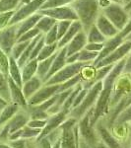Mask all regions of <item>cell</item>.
<instances>
[{
  "label": "cell",
  "instance_id": "ffe728a7",
  "mask_svg": "<svg viewBox=\"0 0 131 148\" xmlns=\"http://www.w3.org/2000/svg\"><path fill=\"white\" fill-rule=\"evenodd\" d=\"M42 86H44V82L37 75L34 76L33 78H31L30 80L24 82L22 86V91L26 100L28 101L33 95H35L37 93V91H39Z\"/></svg>",
  "mask_w": 131,
  "mask_h": 148
},
{
  "label": "cell",
  "instance_id": "30bf717a",
  "mask_svg": "<svg viewBox=\"0 0 131 148\" xmlns=\"http://www.w3.org/2000/svg\"><path fill=\"white\" fill-rule=\"evenodd\" d=\"M130 51H131V42L130 40H124L115 51H113L111 54H108L106 57H104V59L99 61L95 65V68H100L106 65H113V64L117 63L118 61L122 60L123 58H125Z\"/></svg>",
  "mask_w": 131,
  "mask_h": 148
},
{
  "label": "cell",
  "instance_id": "836d02e7",
  "mask_svg": "<svg viewBox=\"0 0 131 148\" xmlns=\"http://www.w3.org/2000/svg\"><path fill=\"white\" fill-rule=\"evenodd\" d=\"M21 0H0V13L16 11Z\"/></svg>",
  "mask_w": 131,
  "mask_h": 148
},
{
  "label": "cell",
  "instance_id": "bcb514c9",
  "mask_svg": "<svg viewBox=\"0 0 131 148\" xmlns=\"http://www.w3.org/2000/svg\"><path fill=\"white\" fill-rule=\"evenodd\" d=\"M87 92H88L87 88L83 87V89L81 90L79 93H78L77 96H76V98H75L74 103H73V106H72V109H75L76 107H78L81 104V103H82V101L84 100V98L86 96V94H87Z\"/></svg>",
  "mask_w": 131,
  "mask_h": 148
},
{
  "label": "cell",
  "instance_id": "003e7915",
  "mask_svg": "<svg viewBox=\"0 0 131 148\" xmlns=\"http://www.w3.org/2000/svg\"><path fill=\"white\" fill-rule=\"evenodd\" d=\"M0 127H1V126H0Z\"/></svg>",
  "mask_w": 131,
  "mask_h": 148
},
{
  "label": "cell",
  "instance_id": "f5cc1de1",
  "mask_svg": "<svg viewBox=\"0 0 131 148\" xmlns=\"http://www.w3.org/2000/svg\"><path fill=\"white\" fill-rule=\"evenodd\" d=\"M78 148H92L90 145H88L84 140L79 138V143H78Z\"/></svg>",
  "mask_w": 131,
  "mask_h": 148
},
{
  "label": "cell",
  "instance_id": "d4e9b609",
  "mask_svg": "<svg viewBox=\"0 0 131 148\" xmlns=\"http://www.w3.org/2000/svg\"><path fill=\"white\" fill-rule=\"evenodd\" d=\"M56 53H57V51L52 56L48 57V58H46V59H44V60L39 61V63H38L37 76L42 80L44 84V80H46L47 74H48L49 70H50L52 62H53L54 58H55V56H56Z\"/></svg>",
  "mask_w": 131,
  "mask_h": 148
},
{
  "label": "cell",
  "instance_id": "94428289",
  "mask_svg": "<svg viewBox=\"0 0 131 148\" xmlns=\"http://www.w3.org/2000/svg\"><path fill=\"white\" fill-rule=\"evenodd\" d=\"M5 106H6V105H2V104H0V112H1V110L3 109Z\"/></svg>",
  "mask_w": 131,
  "mask_h": 148
},
{
  "label": "cell",
  "instance_id": "e575fe53",
  "mask_svg": "<svg viewBox=\"0 0 131 148\" xmlns=\"http://www.w3.org/2000/svg\"><path fill=\"white\" fill-rule=\"evenodd\" d=\"M113 65H106V66H103V67H100V68H96L94 79H93V84H95L98 81H103L104 78L106 77V75L111 72Z\"/></svg>",
  "mask_w": 131,
  "mask_h": 148
},
{
  "label": "cell",
  "instance_id": "be15d7a7",
  "mask_svg": "<svg viewBox=\"0 0 131 148\" xmlns=\"http://www.w3.org/2000/svg\"><path fill=\"white\" fill-rule=\"evenodd\" d=\"M119 1L121 2V4H122V0H119Z\"/></svg>",
  "mask_w": 131,
  "mask_h": 148
},
{
  "label": "cell",
  "instance_id": "91938a15",
  "mask_svg": "<svg viewBox=\"0 0 131 148\" xmlns=\"http://www.w3.org/2000/svg\"><path fill=\"white\" fill-rule=\"evenodd\" d=\"M125 40H130V42H131V33H130L129 35H128V37L126 38V39H125Z\"/></svg>",
  "mask_w": 131,
  "mask_h": 148
},
{
  "label": "cell",
  "instance_id": "f907efd6",
  "mask_svg": "<svg viewBox=\"0 0 131 148\" xmlns=\"http://www.w3.org/2000/svg\"><path fill=\"white\" fill-rule=\"evenodd\" d=\"M78 57H79V52H78V53L72 54V56H67L66 62H67V64H72V63L78 62Z\"/></svg>",
  "mask_w": 131,
  "mask_h": 148
},
{
  "label": "cell",
  "instance_id": "f546056e",
  "mask_svg": "<svg viewBox=\"0 0 131 148\" xmlns=\"http://www.w3.org/2000/svg\"><path fill=\"white\" fill-rule=\"evenodd\" d=\"M57 51H58L57 42H56V44H52V45H44V47H42V51L40 52L39 56L37 57L38 61L44 60V59H46V58H48V57L52 56Z\"/></svg>",
  "mask_w": 131,
  "mask_h": 148
},
{
  "label": "cell",
  "instance_id": "b9f144b4",
  "mask_svg": "<svg viewBox=\"0 0 131 148\" xmlns=\"http://www.w3.org/2000/svg\"><path fill=\"white\" fill-rule=\"evenodd\" d=\"M44 42H46V45H52V44L58 42L56 25L54 26L53 28H51L46 34H44Z\"/></svg>",
  "mask_w": 131,
  "mask_h": 148
},
{
  "label": "cell",
  "instance_id": "2e32d148",
  "mask_svg": "<svg viewBox=\"0 0 131 148\" xmlns=\"http://www.w3.org/2000/svg\"><path fill=\"white\" fill-rule=\"evenodd\" d=\"M95 26L98 28V30L102 33V35H103L106 40L115 37V36L118 34V32H119V31L113 25V23H111L102 12L100 13V15L98 16L96 22H95Z\"/></svg>",
  "mask_w": 131,
  "mask_h": 148
},
{
  "label": "cell",
  "instance_id": "4fadbf2b",
  "mask_svg": "<svg viewBox=\"0 0 131 148\" xmlns=\"http://www.w3.org/2000/svg\"><path fill=\"white\" fill-rule=\"evenodd\" d=\"M95 128H96V131L100 137V140L104 145H106L108 148H123L117 138L111 132L109 128L104 125L102 120H99L95 123Z\"/></svg>",
  "mask_w": 131,
  "mask_h": 148
},
{
  "label": "cell",
  "instance_id": "ab89813d",
  "mask_svg": "<svg viewBox=\"0 0 131 148\" xmlns=\"http://www.w3.org/2000/svg\"><path fill=\"white\" fill-rule=\"evenodd\" d=\"M40 34H42V33H40V31L35 27L34 29H32V30L29 31V32L25 33V34H23L22 36H20V37L18 38V40H17V42H30V40H34L35 38H37L38 36L40 35Z\"/></svg>",
  "mask_w": 131,
  "mask_h": 148
},
{
  "label": "cell",
  "instance_id": "681fc988",
  "mask_svg": "<svg viewBox=\"0 0 131 148\" xmlns=\"http://www.w3.org/2000/svg\"><path fill=\"white\" fill-rule=\"evenodd\" d=\"M122 73L131 74V51H129V53L127 54V56L125 57V65H124V69H123Z\"/></svg>",
  "mask_w": 131,
  "mask_h": 148
},
{
  "label": "cell",
  "instance_id": "52a82bcc",
  "mask_svg": "<svg viewBox=\"0 0 131 148\" xmlns=\"http://www.w3.org/2000/svg\"><path fill=\"white\" fill-rule=\"evenodd\" d=\"M129 93H131V74L121 73L113 85V89L109 99L108 111Z\"/></svg>",
  "mask_w": 131,
  "mask_h": 148
},
{
  "label": "cell",
  "instance_id": "4dcf8cb0",
  "mask_svg": "<svg viewBox=\"0 0 131 148\" xmlns=\"http://www.w3.org/2000/svg\"><path fill=\"white\" fill-rule=\"evenodd\" d=\"M99 53L98 52H93L87 49H83L79 52V57H78V62L83 63H93L97 59Z\"/></svg>",
  "mask_w": 131,
  "mask_h": 148
},
{
  "label": "cell",
  "instance_id": "680465c9",
  "mask_svg": "<svg viewBox=\"0 0 131 148\" xmlns=\"http://www.w3.org/2000/svg\"><path fill=\"white\" fill-rule=\"evenodd\" d=\"M131 0H122V5H126L127 3H129Z\"/></svg>",
  "mask_w": 131,
  "mask_h": 148
},
{
  "label": "cell",
  "instance_id": "f6af8a7d",
  "mask_svg": "<svg viewBox=\"0 0 131 148\" xmlns=\"http://www.w3.org/2000/svg\"><path fill=\"white\" fill-rule=\"evenodd\" d=\"M46 120H30L28 121L27 125L30 126L32 128H35V130H40L46 126Z\"/></svg>",
  "mask_w": 131,
  "mask_h": 148
},
{
  "label": "cell",
  "instance_id": "5bb4252c",
  "mask_svg": "<svg viewBox=\"0 0 131 148\" xmlns=\"http://www.w3.org/2000/svg\"><path fill=\"white\" fill-rule=\"evenodd\" d=\"M60 85H44L37 91L35 95H33L28 100V106H38L42 103L47 101L54 95H56L59 91Z\"/></svg>",
  "mask_w": 131,
  "mask_h": 148
},
{
  "label": "cell",
  "instance_id": "db71d44e",
  "mask_svg": "<svg viewBox=\"0 0 131 148\" xmlns=\"http://www.w3.org/2000/svg\"><path fill=\"white\" fill-rule=\"evenodd\" d=\"M123 8H124V10L127 12L130 16L131 15V1L129 2V3L126 4V5H123Z\"/></svg>",
  "mask_w": 131,
  "mask_h": 148
},
{
  "label": "cell",
  "instance_id": "6f0895ef",
  "mask_svg": "<svg viewBox=\"0 0 131 148\" xmlns=\"http://www.w3.org/2000/svg\"><path fill=\"white\" fill-rule=\"evenodd\" d=\"M0 104H2V105H7L8 103H7V102L5 101V100L3 99V98L0 97Z\"/></svg>",
  "mask_w": 131,
  "mask_h": 148
},
{
  "label": "cell",
  "instance_id": "277c9868",
  "mask_svg": "<svg viewBox=\"0 0 131 148\" xmlns=\"http://www.w3.org/2000/svg\"><path fill=\"white\" fill-rule=\"evenodd\" d=\"M78 121L68 118L60 125V148H78L79 134L77 128Z\"/></svg>",
  "mask_w": 131,
  "mask_h": 148
},
{
  "label": "cell",
  "instance_id": "9a60e30c",
  "mask_svg": "<svg viewBox=\"0 0 131 148\" xmlns=\"http://www.w3.org/2000/svg\"><path fill=\"white\" fill-rule=\"evenodd\" d=\"M29 121H30V116H29L27 110L25 108H21L20 111H19L8 123L4 125V126H5L7 128V130H8L9 136H10L12 133L16 132L17 130H21V128H23L25 125H27Z\"/></svg>",
  "mask_w": 131,
  "mask_h": 148
},
{
  "label": "cell",
  "instance_id": "f1b7e54d",
  "mask_svg": "<svg viewBox=\"0 0 131 148\" xmlns=\"http://www.w3.org/2000/svg\"><path fill=\"white\" fill-rule=\"evenodd\" d=\"M130 121H131V104L124 110V111H122L119 114H118L116 120L114 121L113 127L124 126L125 125H127L128 123H130Z\"/></svg>",
  "mask_w": 131,
  "mask_h": 148
},
{
  "label": "cell",
  "instance_id": "603a6c76",
  "mask_svg": "<svg viewBox=\"0 0 131 148\" xmlns=\"http://www.w3.org/2000/svg\"><path fill=\"white\" fill-rule=\"evenodd\" d=\"M20 107L13 103H8L0 112V126L4 125L20 111Z\"/></svg>",
  "mask_w": 131,
  "mask_h": 148
},
{
  "label": "cell",
  "instance_id": "03108f58",
  "mask_svg": "<svg viewBox=\"0 0 131 148\" xmlns=\"http://www.w3.org/2000/svg\"><path fill=\"white\" fill-rule=\"evenodd\" d=\"M130 17H131V15H130Z\"/></svg>",
  "mask_w": 131,
  "mask_h": 148
},
{
  "label": "cell",
  "instance_id": "484cf974",
  "mask_svg": "<svg viewBox=\"0 0 131 148\" xmlns=\"http://www.w3.org/2000/svg\"><path fill=\"white\" fill-rule=\"evenodd\" d=\"M38 63H39V61L35 58V59H32V60H29L27 63L24 64L23 67L21 68L23 83L30 80L31 78H33L34 76L37 75Z\"/></svg>",
  "mask_w": 131,
  "mask_h": 148
},
{
  "label": "cell",
  "instance_id": "9f6ffc18",
  "mask_svg": "<svg viewBox=\"0 0 131 148\" xmlns=\"http://www.w3.org/2000/svg\"><path fill=\"white\" fill-rule=\"evenodd\" d=\"M94 148H108V146H106V145H104L102 141H100Z\"/></svg>",
  "mask_w": 131,
  "mask_h": 148
},
{
  "label": "cell",
  "instance_id": "d590c367",
  "mask_svg": "<svg viewBox=\"0 0 131 148\" xmlns=\"http://www.w3.org/2000/svg\"><path fill=\"white\" fill-rule=\"evenodd\" d=\"M31 42V40H30ZM30 42H16L15 46L13 47L10 53V56L13 57L14 59L18 60V58L22 56L24 51L26 49V47H28V45L30 44Z\"/></svg>",
  "mask_w": 131,
  "mask_h": 148
},
{
  "label": "cell",
  "instance_id": "74e56055",
  "mask_svg": "<svg viewBox=\"0 0 131 148\" xmlns=\"http://www.w3.org/2000/svg\"><path fill=\"white\" fill-rule=\"evenodd\" d=\"M0 72L8 77L9 74V56L0 49Z\"/></svg>",
  "mask_w": 131,
  "mask_h": 148
},
{
  "label": "cell",
  "instance_id": "8992f818",
  "mask_svg": "<svg viewBox=\"0 0 131 148\" xmlns=\"http://www.w3.org/2000/svg\"><path fill=\"white\" fill-rule=\"evenodd\" d=\"M93 63H83V62H75L72 64H66L64 67L52 75L48 80L44 83V85H60L69 79L78 75L85 66Z\"/></svg>",
  "mask_w": 131,
  "mask_h": 148
},
{
  "label": "cell",
  "instance_id": "11a10c76",
  "mask_svg": "<svg viewBox=\"0 0 131 148\" xmlns=\"http://www.w3.org/2000/svg\"><path fill=\"white\" fill-rule=\"evenodd\" d=\"M0 148H12L9 143H6V142H1L0 141Z\"/></svg>",
  "mask_w": 131,
  "mask_h": 148
},
{
  "label": "cell",
  "instance_id": "d6a6232c",
  "mask_svg": "<svg viewBox=\"0 0 131 148\" xmlns=\"http://www.w3.org/2000/svg\"><path fill=\"white\" fill-rule=\"evenodd\" d=\"M82 82H83V77H82L81 72H80L78 75L74 76L73 78H71V79H69L68 81H66V82H64L63 84H60L58 93L63 92V91H65V90L73 89V88L76 87L79 83H82Z\"/></svg>",
  "mask_w": 131,
  "mask_h": 148
},
{
  "label": "cell",
  "instance_id": "f35d334b",
  "mask_svg": "<svg viewBox=\"0 0 131 148\" xmlns=\"http://www.w3.org/2000/svg\"><path fill=\"white\" fill-rule=\"evenodd\" d=\"M73 21H57L56 23V27H57V38L58 40H60L62 39V37L66 34L67 30L70 27L71 23Z\"/></svg>",
  "mask_w": 131,
  "mask_h": 148
},
{
  "label": "cell",
  "instance_id": "60d3db41",
  "mask_svg": "<svg viewBox=\"0 0 131 148\" xmlns=\"http://www.w3.org/2000/svg\"><path fill=\"white\" fill-rule=\"evenodd\" d=\"M34 145L35 148H52L53 147V144L55 142L49 137V135H46V136L40 138V139L35 140Z\"/></svg>",
  "mask_w": 131,
  "mask_h": 148
},
{
  "label": "cell",
  "instance_id": "4316f807",
  "mask_svg": "<svg viewBox=\"0 0 131 148\" xmlns=\"http://www.w3.org/2000/svg\"><path fill=\"white\" fill-rule=\"evenodd\" d=\"M86 34H87V42L89 44H104L106 40L95 25H93Z\"/></svg>",
  "mask_w": 131,
  "mask_h": 148
},
{
  "label": "cell",
  "instance_id": "3957f363",
  "mask_svg": "<svg viewBox=\"0 0 131 148\" xmlns=\"http://www.w3.org/2000/svg\"><path fill=\"white\" fill-rule=\"evenodd\" d=\"M102 89H103V81H98L91 88H89L84 100L79 106L76 107L75 109L71 110L68 118H72L79 121L89 110L94 108L98 98H99L100 94L102 92Z\"/></svg>",
  "mask_w": 131,
  "mask_h": 148
},
{
  "label": "cell",
  "instance_id": "e0dca14e",
  "mask_svg": "<svg viewBox=\"0 0 131 148\" xmlns=\"http://www.w3.org/2000/svg\"><path fill=\"white\" fill-rule=\"evenodd\" d=\"M7 81H8L9 93H10V103L18 105L20 108H26L28 106V103L23 94L22 87L18 86L10 77L7 78Z\"/></svg>",
  "mask_w": 131,
  "mask_h": 148
},
{
  "label": "cell",
  "instance_id": "cb8c5ba5",
  "mask_svg": "<svg viewBox=\"0 0 131 148\" xmlns=\"http://www.w3.org/2000/svg\"><path fill=\"white\" fill-rule=\"evenodd\" d=\"M8 77H10L14 82L18 86L22 87L23 86V79L22 73H21V68L19 67L17 60L13 57L9 56V74Z\"/></svg>",
  "mask_w": 131,
  "mask_h": 148
},
{
  "label": "cell",
  "instance_id": "7bdbcfd3",
  "mask_svg": "<svg viewBox=\"0 0 131 148\" xmlns=\"http://www.w3.org/2000/svg\"><path fill=\"white\" fill-rule=\"evenodd\" d=\"M15 11H9L4 12V13H0V31L5 29L9 26V22H10L11 18L13 17Z\"/></svg>",
  "mask_w": 131,
  "mask_h": 148
},
{
  "label": "cell",
  "instance_id": "1f68e13d",
  "mask_svg": "<svg viewBox=\"0 0 131 148\" xmlns=\"http://www.w3.org/2000/svg\"><path fill=\"white\" fill-rule=\"evenodd\" d=\"M6 76L0 72V97L3 98L7 103H10V93H9L8 81Z\"/></svg>",
  "mask_w": 131,
  "mask_h": 148
},
{
  "label": "cell",
  "instance_id": "83f0119b",
  "mask_svg": "<svg viewBox=\"0 0 131 148\" xmlns=\"http://www.w3.org/2000/svg\"><path fill=\"white\" fill-rule=\"evenodd\" d=\"M56 23H57V21L54 20V19L48 17V16H42V17L40 19L39 22H38L35 28H37L42 34L44 35V34H46L51 28H53L54 26L56 25Z\"/></svg>",
  "mask_w": 131,
  "mask_h": 148
},
{
  "label": "cell",
  "instance_id": "7a4b0ae2",
  "mask_svg": "<svg viewBox=\"0 0 131 148\" xmlns=\"http://www.w3.org/2000/svg\"><path fill=\"white\" fill-rule=\"evenodd\" d=\"M93 113H94V108L89 110L78 121L77 128H78L79 138L84 140L92 148H94L101 140H100V137L96 131V128H95V125H93L92 123Z\"/></svg>",
  "mask_w": 131,
  "mask_h": 148
},
{
  "label": "cell",
  "instance_id": "ee69618b",
  "mask_svg": "<svg viewBox=\"0 0 131 148\" xmlns=\"http://www.w3.org/2000/svg\"><path fill=\"white\" fill-rule=\"evenodd\" d=\"M44 45H46V42H44V35H42V37H40V39L39 40V42H37V45H35L34 47V51H33L32 54H31L30 60L35 59L38 56H39L40 52L42 51V47H44Z\"/></svg>",
  "mask_w": 131,
  "mask_h": 148
},
{
  "label": "cell",
  "instance_id": "ba28073f",
  "mask_svg": "<svg viewBox=\"0 0 131 148\" xmlns=\"http://www.w3.org/2000/svg\"><path fill=\"white\" fill-rule=\"evenodd\" d=\"M46 2V0H32L31 2L20 6L15 11L13 17L11 18L9 26L16 25V24L22 22L23 20L29 18L30 16L38 13V11L42 8V6Z\"/></svg>",
  "mask_w": 131,
  "mask_h": 148
},
{
  "label": "cell",
  "instance_id": "5b68a950",
  "mask_svg": "<svg viewBox=\"0 0 131 148\" xmlns=\"http://www.w3.org/2000/svg\"><path fill=\"white\" fill-rule=\"evenodd\" d=\"M102 13L113 23V25L119 32L125 27V25L130 19L129 14L124 10L123 5L121 3L113 2L108 7L102 10Z\"/></svg>",
  "mask_w": 131,
  "mask_h": 148
},
{
  "label": "cell",
  "instance_id": "7c38bea8",
  "mask_svg": "<svg viewBox=\"0 0 131 148\" xmlns=\"http://www.w3.org/2000/svg\"><path fill=\"white\" fill-rule=\"evenodd\" d=\"M69 113H70V111L61 110V111L58 112V113L49 116L48 119L46 120V126L42 130V132H40V136L35 140L40 139V138L46 136V135H48L49 133H51V132H53V131H55L56 130H58V128L60 127V125L68 119Z\"/></svg>",
  "mask_w": 131,
  "mask_h": 148
},
{
  "label": "cell",
  "instance_id": "44dd1931",
  "mask_svg": "<svg viewBox=\"0 0 131 148\" xmlns=\"http://www.w3.org/2000/svg\"><path fill=\"white\" fill-rule=\"evenodd\" d=\"M42 17V15H40L39 13H35L34 15L30 16L29 18L23 20L22 22L16 24V25H17V37L19 38L23 34H25V33L29 32L30 30L34 29Z\"/></svg>",
  "mask_w": 131,
  "mask_h": 148
},
{
  "label": "cell",
  "instance_id": "9c48e42d",
  "mask_svg": "<svg viewBox=\"0 0 131 148\" xmlns=\"http://www.w3.org/2000/svg\"><path fill=\"white\" fill-rule=\"evenodd\" d=\"M38 13L42 16H48L56 21H77L78 17L70 5L54 7L49 9H40Z\"/></svg>",
  "mask_w": 131,
  "mask_h": 148
},
{
  "label": "cell",
  "instance_id": "6125c7cd",
  "mask_svg": "<svg viewBox=\"0 0 131 148\" xmlns=\"http://www.w3.org/2000/svg\"><path fill=\"white\" fill-rule=\"evenodd\" d=\"M111 1H113V2H116V3H121V2L119 1V0H111Z\"/></svg>",
  "mask_w": 131,
  "mask_h": 148
},
{
  "label": "cell",
  "instance_id": "8d00e7d4",
  "mask_svg": "<svg viewBox=\"0 0 131 148\" xmlns=\"http://www.w3.org/2000/svg\"><path fill=\"white\" fill-rule=\"evenodd\" d=\"M73 1L74 0H46V2L42 6L40 9H49V8H54V7L70 5Z\"/></svg>",
  "mask_w": 131,
  "mask_h": 148
},
{
  "label": "cell",
  "instance_id": "7402d4cb",
  "mask_svg": "<svg viewBox=\"0 0 131 148\" xmlns=\"http://www.w3.org/2000/svg\"><path fill=\"white\" fill-rule=\"evenodd\" d=\"M83 30V27L82 25H81V23L79 21H73L72 23H71L70 27L67 30V32H66V34L63 36L62 39L60 40H58V42H57V47H58V49H62V47H66L68 45V42H70L71 40L73 39V38L75 37L76 35L78 34L79 32Z\"/></svg>",
  "mask_w": 131,
  "mask_h": 148
},
{
  "label": "cell",
  "instance_id": "6da1fadb",
  "mask_svg": "<svg viewBox=\"0 0 131 148\" xmlns=\"http://www.w3.org/2000/svg\"><path fill=\"white\" fill-rule=\"evenodd\" d=\"M70 6L75 11L85 33L95 25L98 16L102 12L98 0H74Z\"/></svg>",
  "mask_w": 131,
  "mask_h": 148
},
{
  "label": "cell",
  "instance_id": "8fae6325",
  "mask_svg": "<svg viewBox=\"0 0 131 148\" xmlns=\"http://www.w3.org/2000/svg\"><path fill=\"white\" fill-rule=\"evenodd\" d=\"M17 25L8 26L0 31V49L7 56H10L11 51L17 42Z\"/></svg>",
  "mask_w": 131,
  "mask_h": 148
},
{
  "label": "cell",
  "instance_id": "d6986e66",
  "mask_svg": "<svg viewBox=\"0 0 131 148\" xmlns=\"http://www.w3.org/2000/svg\"><path fill=\"white\" fill-rule=\"evenodd\" d=\"M66 58H67V56H66V47H64L62 49L57 51L56 56H55V58H54L53 62H52L50 70H49L48 74H47L46 80H44V83H46L52 75H54V74L56 72H58L59 70H61V69L67 64V62H66Z\"/></svg>",
  "mask_w": 131,
  "mask_h": 148
},
{
  "label": "cell",
  "instance_id": "816d5d0a",
  "mask_svg": "<svg viewBox=\"0 0 131 148\" xmlns=\"http://www.w3.org/2000/svg\"><path fill=\"white\" fill-rule=\"evenodd\" d=\"M98 1H99V6H100V8H101V10L106 9V7H108L113 3V1H111V0H98Z\"/></svg>",
  "mask_w": 131,
  "mask_h": 148
},
{
  "label": "cell",
  "instance_id": "e7e4bbea",
  "mask_svg": "<svg viewBox=\"0 0 131 148\" xmlns=\"http://www.w3.org/2000/svg\"><path fill=\"white\" fill-rule=\"evenodd\" d=\"M130 148H131V140H130Z\"/></svg>",
  "mask_w": 131,
  "mask_h": 148
},
{
  "label": "cell",
  "instance_id": "ac0fdd59",
  "mask_svg": "<svg viewBox=\"0 0 131 148\" xmlns=\"http://www.w3.org/2000/svg\"><path fill=\"white\" fill-rule=\"evenodd\" d=\"M87 44H88L87 34L82 30L81 32L78 33V34L68 42L67 46H66V56H70L74 53H78V52H80L83 49H85Z\"/></svg>",
  "mask_w": 131,
  "mask_h": 148
},
{
  "label": "cell",
  "instance_id": "7dc6e473",
  "mask_svg": "<svg viewBox=\"0 0 131 148\" xmlns=\"http://www.w3.org/2000/svg\"><path fill=\"white\" fill-rule=\"evenodd\" d=\"M104 44H89L88 42L85 47V49L87 51H93V52H98L100 53L104 49Z\"/></svg>",
  "mask_w": 131,
  "mask_h": 148
},
{
  "label": "cell",
  "instance_id": "c3c4849f",
  "mask_svg": "<svg viewBox=\"0 0 131 148\" xmlns=\"http://www.w3.org/2000/svg\"><path fill=\"white\" fill-rule=\"evenodd\" d=\"M130 33H131V17L129 19V21L127 22V24L125 25V27L123 28L122 30L120 31V32H118L117 35L125 40V39L128 37V35H129Z\"/></svg>",
  "mask_w": 131,
  "mask_h": 148
}]
</instances>
